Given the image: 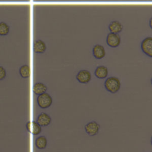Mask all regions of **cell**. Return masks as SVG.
<instances>
[{"instance_id":"obj_1","label":"cell","mask_w":152,"mask_h":152,"mask_svg":"<svg viewBox=\"0 0 152 152\" xmlns=\"http://www.w3.org/2000/svg\"><path fill=\"white\" fill-rule=\"evenodd\" d=\"M104 86L105 89L112 93L115 94L119 91L121 87V83L120 80L115 76H111L105 80L104 83Z\"/></svg>"},{"instance_id":"obj_2","label":"cell","mask_w":152,"mask_h":152,"mask_svg":"<svg viewBox=\"0 0 152 152\" xmlns=\"http://www.w3.org/2000/svg\"><path fill=\"white\" fill-rule=\"evenodd\" d=\"M53 102L50 95L47 93L38 95L37 97V103L38 106L42 109H47L49 107Z\"/></svg>"},{"instance_id":"obj_3","label":"cell","mask_w":152,"mask_h":152,"mask_svg":"<svg viewBox=\"0 0 152 152\" xmlns=\"http://www.w3.org/2000/svg\"><path fill=\"white\" fill-rule=\"evenodd\" d=\"M141 49L147 56L152 58V37H147L142 40Z\"/></svg>"},{"instance_id":"obj_4","label":"cell","mask_w":152,"mask_h":152,"mask_svg":"<svg viewBox=\"0 0 152 152\" xmlns=\"http://www.w3.org/2000/svg\"><path fill=\"white\" fill-rule=\"evenodd\" d=\"M106 41L107 45L109 47L115 48L120 45L121 43V38L119 34H115L110 32L107 35Z\"/></svg>"},{"instance_id":"obj_5","label":"cell","mask_w":152,"mask_h":152,"mask_svg":"<svg viewBox=\"0 0 152 152\" xmlns=\"http://www.w3.org/2000/svg\"><path fill=\"white\" fill-rule=\"evenodd\" d=\"M100 129V125L96 121L90 122L84 126L86 132L90 137H94L97 135Z\"/></svg>"},{"instance_id":"obj_6","label":"cell","mask_w":152,"mask_h":152,"mask_svg":"<svg viewBox=\"0 0 152 152\" xmlns=\"http://www.w3.org/2000/svg\"><path fill=\"white\" fill-rule=\"evenodd\" d=\"M77 80L81 84H87L91 79V72L86 69H81L76 75Z\"/></svg>"},{"instance_id":"obj_7","label":"cell","mask_w":152,"mask_h":152,"mask_svg":"<svg viewBox=\"0 0 152 152\" xmlns=\"http://www.w3.org/2000/svg\"><path fill=\"white\" fill-rule=\"evenodd\" d=\"M27 131L33 135H37L42 132V126L36 121H30L26 124Z\"/></svg>"},{"instance_id":"obj_8","label":"cell","mask_w":152,"mask_h":152,"mask_svg":"<svg viewBox=\"0 0 152 152\" xmlns=\"http://www.w3.org/2000/svg\"><path fill=\"white\" fill-rule=\"evenodd\" d=\"M93 56L97 59H101L106 55V50L103 46L100 44L95 45L92 49Z\"/></svg>"},{"instance_id":"obj_9","label":"cell","mask_w":152,"mask_h":152,"mask_svg":"<svg viewBox=\"0 0 152 152\" xmlns=\"http://www.w3.org/2000/svg\"><path fill=\"white\" fill-rule=\"evenodd\" d=\"M52 121L50 116L45 112H42L40 113L36 119V122L41 126H48Z\"/></svg>"},{"instance_id":"obj_10","label":"cell","mask_w":152,"mask_h":152,"mask_svg":"<svg viewBox=\"0 0 152 152\" xmlns=\"http://www.w3.org/2000/svg\"><path fill=\"white\" fill-rule=\"evenodd\" d=\"M108 28L110 33L119 34L123 30V25L119 21L113 20L109 23Z\"/></svg>"},{"instance_id":"obj_11","label":"cell","mask_w":152,"mask_h":152,"mask_svg":"<svg viewBox=\"0 0 152 152\" xmlns=\"http://www.w3.org/2000/svg\"><path fill=\"white\" fill-rule=\"evenodd\" d=\"M46 49L45 43L40 40H36L33 43V50L36 53H43Z\"/></svg>"},{"instance_id":"obj_12","label":"cell","mask_w":152,"mask_h":152,"mask_svg":"<svg viewBox=\"0 0 152 152\" xmlns=\"http://www.w3.org/2000/svg\"><path fill=\"white\" fill-rule=\"evenodd\" d=\"M94 75L99 79L106 78L108 75V69L104 65H99L96 68Z\"/></svg>"},{"instance_id":"obj_13","label":"cell","mask_w":152,"mask_h":152,"mask_svg":"<svg viewBox=\"0 0 152 152\" xmlns=\"http://www.w3.org/2000/svg\"><path fill=\"white\" fill-rule=\"evenodd\" d=\"M47 90H48L47 86L45 84L40 82L36 83L34 84L33 87V93L36 95H40L43 93H46Z\"/></svg>"},{"instance_id":"obj_14","label":"cell","mask_w":152,"mask_h":152,"mask_svg":"<svg viewBox=\"0 0 152 152\" xmlns=\"http://www.w3.org/2000/svg\"><path fill=\"white\" fill-rule=\"evenodd\" d=\"M36 147L40 150H43L46 148L48 145V140L45 136H40L37 137L35 140Z\"/></svg>"},{"instance_id":"obj_15","label":"cell","mask_w":152,"mask_h":152,"mask_svg":"<svg viewBox=\"0 0 152 152\" xmlns=\"http://www.w3.org/2000/svg\"><path fill=\"white\" fill-rule=\"evenodd\" d=\"M19 74L22 78H27L30 75V68L27 65H23L19 69Z\"/></svg>"},{"instance_id":"obj_16","label":"cell","mask_w":152,"mask_h":152,"mask_svg":"<svg viewBox=\"0 0 152 152\" xmlns=\"http://www.w3.org/2000/svg\"><path fill=\"white\" fill-rule=\"evenodd\" d=\"M10 31V26L5 22H0V36H4L8 34Z\"/></svg>"},{"instance_id":"obj_17","label":"cell","mask_w":152,"mask_h":152,"mask_svg":"<svg viewBox=\"0 0 152 152\" xmlns=\"http://www.w3.org/2000/svg\"><path fill=\"white\" fill-rule=\"evenodd\" d=\"M6 77V71L5 68L0 66V81L4 80Z\"/></svg>"},{"instance_id":"obj_18","label":"cell","mask_w":152,"mask_h":152,"mask_svg":"<svg viewBox=\"0 0 152 152\" xmlns=\"http://www.w3.org/2000/svg\"><path fill=\"white\" fill-rule=\"evenodd\" d=\"M149 26L152 29V17L149 20Z\"/></svg>"},{"instance_id":"obj_19","label":"cell","mask_w":152,"mask_h":152,"mask_svg":"<svg viewBox=\"0 0 152 152\" xmlns=\"http://www.w3.org/2000/svg\"><path fill=\"white\" fill-rule=\"evenodd\" d=\"M150 143H151V145H152V136L151 137V140H150Z\"/></svg>"},{"instance_id":"obj_20","label":"cell","mask_w":152,"mask_h":152,"mask_svg":"<svg viewBox=\"0 0 152 152\" xmlns=\"http://www.w3.org/2000/svg\"><path fill=\"white\" fill-rule=\"evenodd\" d=\"M151 85H152V77H151Z\"/></svg>"}]
</instances>
